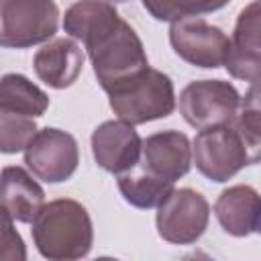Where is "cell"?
Listing matches in <instances>:
<instances>
[{"label": "cell", "mask_w": 261, "mask_h": 261, "mask_svg": "<svg viewBox=\"0 0 261 261\" xmlns=\"http://www.w3.org/2000/svg\"><path fill=\"white\" fill-rule=\"evenodd\" d=\"M33 241L45 259L71 261L90 253L94 228L88 210L71 198L43 204L33 218Z\"/></svg>", "instance_id": "7a4b0ae2"}, {"label": "cell", "mask_w": 261, "mask_h": 261, "mask_svg": "<svg viewBox=\"0 0 261 261\" xmlns=\"http://www.w3.org/2000/svg\"><path fill=\"white\" fill-rule=\"evenodd\" d=\"M33 67L43 84L55 90H63L80 77L84 67V51L73 39H51L35 53Z\"/></svg>", "instance_id": "4fadbf2b"}, {"label": "cell", "mask_w": 261, "mask_h": 261, "mask_svg": "<svg viewBox=\"0 0 261 261\" xmlns=\"http://www.w3.org/2000/svg\"><path fill=\"white\" fill-rule=\"evenodd\" d=\"M0 204L14 220L29 224L45 204V192L27 169L8 165L0 171Z\"/></svg>", "instance_id": "9a60e30c"}, {"label": "cell", "mask_w": 261, "mask_h": 261, "mask_svg": "<svg viewBox=\"0 0 261 261\" xmlns=\"http://www.w3.org/2000/svg\"><path fill=\"white\" fill-rule=\"evenodd\" d=\"M226 71L249 84L259 82L261 43H259V0H251L239 14L234 33L228 39V51L224 57Z\"/></svg>", "instance_id": "8fae6325"}, {"label": "cell", "mask_w": 261, "mask_h": 261, "mask_svg": "<svg viewBox=\"0 0 261 261\" xmlns=\"http://www.w3.org/2000/svg\"><path fill=\"white\" fill-rule=\"evenodd\" d=\"M139 165L167 181H177L190 171L192 145L179 130H161L141 141Z\"/></svg>", "instance_id": "7c38bea8"}, {"label": "cell", "mask_w": 261, "mask_h": 261, "mask_svg": "<svg viewBox=\"0 0 261 261\" xmlns=\"http://www.w3.org/2000/svg\"><path fill=\"white\" fill-rule=\"evenodd\" d=\"M169 43L175 55H179L190 65L204 69L220 67L228 51L226 33L198 16L171 22Z\"/></svg>", "instance_id": "9c48e42d"}, {"label": "cell", "mask_w": 261, "mask_h": 261, "mask_svg": "<svg viewBox=\"0 0 261 261\" xmlns=\"http://www.w3.org/2000/svg\"><path fill=\"white\" fill-rule=\"evenodd\" d=\"M63 31L84 43L94 75L104 92L149 67L135 29L106 0H77L63 16Z\"/></svg>", "instance_id": "6da1fadb"}, {"label": "cell", "mask_w": 261, "mask_h": 261, "mask_svg": "<svg viewBox=\"0 0 261 261\" xmlns=\"http://www.w3.org/2000/svg\"><path fill=\"white\" fill-rule=\"evenodd\" d=\"M27 247L20 232L14 228V218L0 204V261H24Z\"/></svg>", "instance_id": "44dd1931"}, {"label": "cell", "mask_w": 261, "mask_h": 261, "mask_svg": "<svg viewBox=\"0 0 261 261\" xmlns=\"http://www.w3.org/2000/svg\"><path fill=\"white\" fill-rule=\"evenodd\" d=\"M106 94L114 114L133 126L165 118L175 110L173 82L153 67L143 69Z\"/></svg>", "instance_id": "3957f363"}, {"label": "cell", "mask_w": 261, "mask_h": 261, "mask_svg": "<svg viewBox=\"0 0 261 261\" xmlns=\"http://www.w3.org/2000/svg\"><path fill=\"white\" fill-rule=\"evenodd\" d=\"M24 163L35 177L47 184H61L77 169V141L65 130L41 128L24 147Z\"/></svg>", "instance_id": "ba28073f"}, {"label": "cell", "mask_w": 261, "mask_h": 261, "mask_svg": "<svg viewBox=\"0 0 261 261\" xmlns=\"http://www.w3.org/2000/svg\"><path fill=\"white\" fill-rule=\"evenodd\" d=\"M214 214L222 230L230 237H249L259 230L261 202L251 186H230L216 198Z\"/></svg>", "instance_id": "5bb4252c"}, {"label": "cell", "mask_w": 261, "mask_h": 261, "mask_svg": "<svg viewBox=\"0 0 261 261\" xmlns=\"http://www.w3.org/2000/svg\"><path fill=\"white\" fill-rule=\"evenodd\" d=\"M232 128L241 135L251 155L259 161V147H261V122H259V88L251 84V90L245 98H241L239 112L230 122Z\"/></svg>", "instance_id": "ffe728a7"}, {"label": "cell", "mask_w": 261, "mask_h": 261, "mask_svg": "<svg viewBox=\"0 0 261 261\" xmlns=\"http://www.w3.org/2000/svg\"><path fill=\"white\" fill-rule=\"evenodd\" d=\"M141 137L133 124L124 120H106L92 133V155L98 167L108 173L128 171L139 163Z\"/></svg>", "instance_id": "30bf717a"}, {"label": "cell", "mask_w": 261, "mask_h": 261, "mask_svg": "<svg viewBox=\"0 0 261 261\" xmlns=\"http://www.w3.org/2000/svg\"><path fill=\"white\" fill-rule=\"evenodd\" d=\"M106 2H110V4H112V2H128V0H106Z\"/></svg>", "instance_id": "7402d4cb"}, {"label": "cell", "mask_w": 261, "mask_h": 261, "mask_svg": "<svg viewBox=\"0 0 261 261\" xmlns=\"http://www.w3.org/2000/svg\"><path fill=\"white\" fill-rule=\"evenodd\" d=\"M141 2L155 20L175 22L181 18L216 12L222 6H226L230 0H141Z\"/></svg>", "instance_id": "ac0fdd59"}, {"label": "cell", "mask_w": 261, "mask_h": 261, "mask_svg": "<svg viewBox=\"0 0 261 261\" xmlns=\"http://www.w3.org/2000/svg\"><path fill=\"white\" fill-rule=\"evenodd\" d=\"M118 190L130 206L149 210V208H157L167 198V194L173 190V181L161 179L145 171L137 163L128 171L118 173Z\"/></svg>", "instance_id": "2e32d148"}, {"label": "cell", "mask_w": 261, "mask_h": 261, "mask_svg": "<svg viewBox=\"0 0 261 261\" xmlns=\"http://www.w3.org/2000/svg\"><path fill=\"white\" fill-rule=\"evenodd\" d=\"M0 106L37 118L49 108V96L22 73H4L0 77Z\"/></svg>", "instance_id": "e0dca14e"}, {"label": "cell", "mask_w": 261, "mask_h": 261, "mask_svg": "<svg viewBox=\"0 0 261 261\" xmlns=\"http://www.w3.org/2000/svg\"><path fill=\"white\" fill-rule=\"evenodd\" d=\"M208 220L210 206L206 198L192 188H173L157 206L155 216L159 237L171 245L196 243L208 228Z\"/></svg>", "instance_id": "52a82bcc"}, {"label": "cell", "mask_w": 261, "mask_h": 261, "mask_svg": "<svg viewBox=\"0 0 261 261\" xmlns=\"http://www.w3.org/2000/svg\"><path fill=\"white\" fill-rule=\"evenodd\" d=\"M37 130L35 118L0 106V153L12 155L24 151Z\"/></svg>", "instance_id": "d6986e66"}, {"label": "cell", "mask_w": 261, "mask_h": 261, "mask_svg": "<svg viewBox=\"0 0 261 261\" xmlns=\"http://www.w3.org/2000/svg\"><path fill=\"white\" fill-rule=\"evenodd\" d=\"M192 159L196 169L216 184L228 181L243 167L257 163L232 124L200 128L192 143Z\"/></svg>", "instance_id": "5b68a950"}, {"label": "cell", "mask_w": 261, "mask_h": 261, "mask_svg": "<svg viewBox=\"0 0 261 261\" xmlns=\"http://www.w3.org/2000/svg\"><path fill=\"white\" fill-rule=\"evenodd\" d=\"M241 96L224 80H198L179 94V114L194 128L230 124L239 112Z\"/></svg>", "instance_id": "8992f818"}, {"label": "cell", "mask_w": 261, "mask_h": 261, "mask_svg": "<svg viewBox=\"0 0 261 261\" xmlns=\"http://www.w3.org/2000/svg\"><path fill=\"white\" fill-rule=\"evenodd\" d=\"M59 29L53 0H0V47L27 49L47 43Z\"/></svg>", "instance_id": "277c9868"}]
</instances>
